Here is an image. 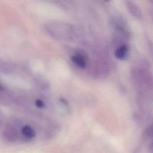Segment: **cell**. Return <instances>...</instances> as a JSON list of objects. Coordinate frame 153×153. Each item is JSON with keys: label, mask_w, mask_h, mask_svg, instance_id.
Instances as JSON below:
<instances>
[{"label": "cell", "mask_w": 153, "mask_h": 153, "mask_svg": "<svg viewBox=\"0 0 153 153\" xmlns=\"http://www.w3.org/2000/svg\"><path fill=\"white\" fill-rule=\"evenodd\" d=\"M128 53V47L126 45H123L119 47L115 52V56L120 60H123L126 58Z\"/></svg>", "instance_id": "obj_1"}, {"label": "cell", "mask_w": 153, "mask_h": 153, "mask_svg": "<svg viewBox=\"0 0 153 153\" xmlns=\"http://www.w3.org/2000/svg\"><path fill=\"white\" fill-rule=\"evenodd\" d=\"M72 61L79 68H84L86 66V61L84 57L81 54L74 55L71 57Z\"/></svg>", "instance_id": "obj_2"}, {"label": "cell", "mask_w": 153, "mask_h": 153, "mask_svg": "<svg viewBox=\"0 0 153 153\" xmlns=\"http://www.w3.org/2000/svg\"><path fill=\"white\" fill-rule=\"evenodd\" d=\"M22 133L23 136L27 139H31L35 136V131L31 127L29 126H25L22 127Z\"/></svg>", "instance_id": "obj_3"}, {"label": "cell", "mask_w": 153, "mask_h": 153, "mask_svg": "<svg viewBox=\"0 0 153 153\" xmlns=\"http://www.w3.org/2000/svg\"><path fill=\"white\" fill-rule=\"evenodd\" d=\"M35 105L38 108H42L44 106V102L41 100H39V99H37L35 101Z\"/></svg>", "instance_id": "obj_4"}]
</instances>
